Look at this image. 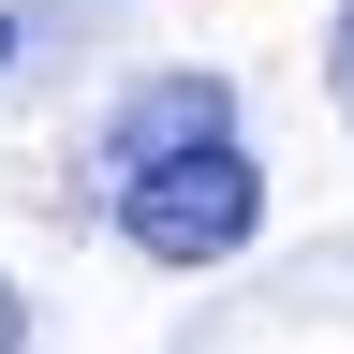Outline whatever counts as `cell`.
<instances>
[{
  "instance_id": "1",
  "label": "cell",
  "mask_w": 354,
  "mask_h": 354,
  "mask_svg": "<svg viewBox=\"0 0 354 354\" xmlns=\"http://www.w3.org/2000/svg\"><path fill=\"white\" fill-rule=\"evenodd\" d=\"M104 162H118V236L148 266H221V251H251V221H266V177L236 148V88L221 74H148L118 104Z\"/></svg>"
},
{
  "instance_id": "2",
  "label": "cell",
  "mask_w": 354,
  "mask_h": 354,
  "mask_svg": "<svg viewBox=\"0 0 354 354\" xmlns=\"http://www.w3.org/2000/svg\"><path fill=\"white\" fill-rule=\"evenodd\" d=\"M339 104H354V0H339Z\"/></svg>"
},
{
  "instance_id": "3",
  "label": "cell",
  "mask_w": 354,
  "mask_h": 354,
  "mask_svg": "<svg viewBox=\"0 0 354 354\" xmlns=\"http://www.w3.org/2000/svg\"><path fill=\"white\" fill-rule=\"evenodd\" d=\"M0 354H15V295H0Z\"/></svg>"
},
{
  "instance_id": "4",
  "label": "cell",
  "mask_w": 354,
  "mask_h": 354,
  "mask_svg": "<svg viewBox=\"0 0 354 354\" xmlns=\"http://www.w3.org/2000/svg\"><path fill=\"white\" fill-rule=\"evenodd\" d=\"M0 59H15V30H0Z\"/></svg>"
}]
</instances>
